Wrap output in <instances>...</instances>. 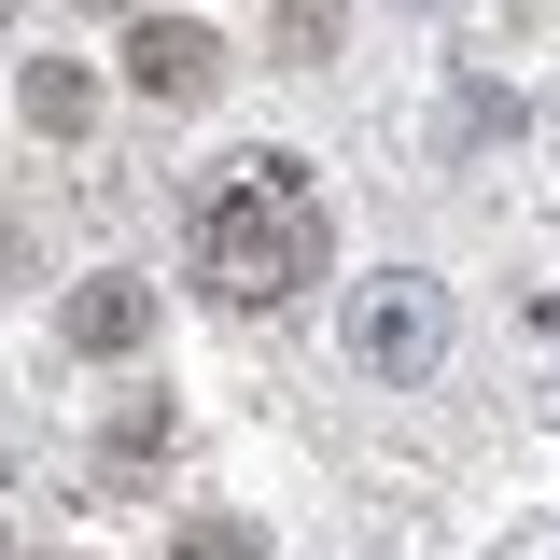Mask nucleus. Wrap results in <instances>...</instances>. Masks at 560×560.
<instances>
[{
  "label": "nucleus",
  "mask_w": 560,
  "mask_h": 560,
  "mask_svg": "<svg viewBox=\"0 0 560 560\" xmlns=\"http://www.w3.org/2000/svg\"><path fill=\"white\" fill-rule=\"evenodd\" d=\"M323 197L280 168V154H253V168H224L197 197V280L224 294V308H294L308 280H323Z\"/></svg>",
  "instance_id": "obj_1"
},
{
  "label": "nucleus",
  "mask_w": 560,
  "mask_h": 560,
  "mask_svg": "<svg viewBox=\"0 0 560 560\" xmlns=\"http://www.w3.org/2000/svg\"><path fill=\"white\" fill-rule=\"evenodd\" d=\"M350 350H364L378 378H434V364H448V294H434L420 267L364 280V308H350Z\"/></svg>",
  "instance_id": "obj_2"
},
{
  "label": "nucleus",
  "mask_w": 560,
  "mask_h": 560,
  "mask_svg": "<svg viewBox=\"0 0 560 560\" xmlns=\"http://www.w3.org/2000/svg\"><path fill=\"white\" fill-rule=\"evenodd\" d=\"M210 70H224V43H210V28H183V14L127 28V84H140V98H168V113H183V98H210Z\"/></svg>",
  "instance_id": "obj_3"
},
{
  "label": "nucleus",
  "mask_w": 560,
  "mask_h": 560,
  "mask_svg": "<svg viewBox=\"0 0 560 560\" xmlns=\"http://www.w3.org/2000/svg\"><path fill=\"white\" fill-rule=\"evenodd\" d=\"M154 337V280H84L70 294V350H140Z\"/></svg>",
  "instance_id": "obj_4"
},
{
  "label": "nucleus",
  "mask_w": 560,
  "mask_h": 560,
  "mask_svg": "<svg viewBox=\"0 0 560 560\" xmlns=\"http://www.w3.org/2000/svg\"><path fill=\"white\" fill-rule=\"evenodd\" d=\"M168 560H253V518H183V547Z\"/></svg>",
  "instance_id": "obj_5"
},
{
  "label": "nucleus",
  "mask_w": 560,
  "mask_h": 560,
  "mask_svg": "<svg viewBox=\"0 0 560 560\" xmlns=\"http://www.w3.org/2000/svg\"><path fill=\"white\" fill-rule=\"evenodd\" d=\"M28 113L43 127H84V70H28Z\"/></svg>",
  "instance_id": "obj_6"
}]
</instances>
